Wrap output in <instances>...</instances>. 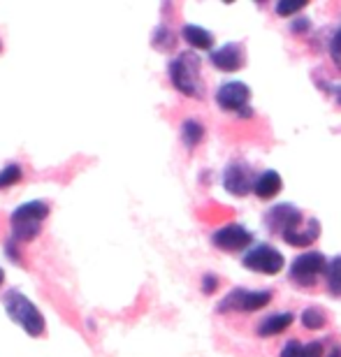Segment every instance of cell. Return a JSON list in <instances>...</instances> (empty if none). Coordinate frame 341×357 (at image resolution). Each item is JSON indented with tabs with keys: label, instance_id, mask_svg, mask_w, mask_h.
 Wrapping results in <instances>:
<instances>
[{
	"label": "cell",
	"instance_id": "1",
	"mask_svg": "<svg viewBox=\"0 0 341 357\" xmlns=\"http://www.w3.org/2000/svg\"><path fill=\"white\" fill-rule=\"evenodd\" d=\"M169 79L174 89L181 91L183 96L200 98L202 96V79H200V59L195 54H179L169 63Z\"/></svg>",
	"mask_w": 341,
	"mask_h": 357
},
{
	"label": "cell",
	"instance_id": "2",
	"mask_svg": "<svg viewBox=\"0 0 341 357\" xmlns=\"http://www.w3.org/2000/svg\"><path fill=\"white\" fill-rule=\"evenodd\" d=\"M5 309L10 313L14 323H19L31 337H40L45 332V318L38 311V306L21 295V292H7L5 295Z\"/></svg>",
	"mask_w": 341,
	"mask_h": 357
},
{
	"label": "cell",
	"instance_id": "3",
	"mask_svg": "<svg viewBox=\"0 0 341 357\" xmlns=\"http://www.w3.org/2000/svg\"><path fill=\"white\" fill-rule=\"evenodd\" d=\"M49 216V206L45 202H26L21 204L17 211L12 213V230L14 237L21 241H28L33 237H38L40 223Z\"/></svg>",
	"mask_w": 341,
	"mask_h": 357
},
{
	"label": "cell",
	"instance_id": "4",
	"mask_svg": "<svg viewBox=\"0 0 341 357\" xmlns=\"http://www.w3.org/2000/svg\"><path fill=\"white\" fill-rule=\"evenodd\" d=\"M328 258L318 251H309L304 255H297L290 265V281L302 288H311L316 285V281L328 271Z\"/></svg>",
	"mask_w": 341,
	"mask_h": 357
},
{
	"label": "cell",
	"instance_id": "5",
	"mask_svg": "<svg viewBox=\"0 0 341 357\" xmlns=\"http://www.w3.org/2000/svg\"><path fill=\"white\" fill-rule=\"evenodd\" d=\"M272 302V292L269 290H246V288H234L232 292L218 302V311H239V313H251L258 311L262 306Z\"/></svg>",
	"mask_w": 341,
	"mask_h": 357
},
{
	"label": "cell",
	"instance_id": "6",
	"mask_svg": "<svg viewBox=\"0 0 341 357\" xmlns=\"http://www.w3.org/2000/svg\"><path fill=\"white\" fill-rule=\"evenodd\" d=\"M302 220H304L302 211L290 202L274 204L265 216V223L269 227V232L279 234V237H288V234L297 232L302 227Z\"/></svg>",
	"mask_w": 341,
	"mask_h": 357
},
{
	"label": "cell",
	"instance_id": "7",
	"mask_svg": "<svg viewBox=\"0 0 341 357\" xmlns=\"http://www.w3.org/2000/svg\"><path fill=\"white\" fill-rule=\"evenodd\" d=\"M241 265L251 271H258V274H279L283 269V255L276 251L274 246L269 244H260L253 246L251 251H246V255L241 258Z\"/></svg>",
	"mask_w": 341,
	"mask_h": 357
},
{
	"label": "cell",
	"instance_id": "8",
	"mask_svg": "<svg viewBox=\"0 0 341 357\" xmlns=\"http://www.w3.org/2000/svg\"><path fill=\"white\" fill-rule=\"evenodd\" d=\"M248 100H251V89L244 82H225L216 91V102L225 112H237L239 116H251L248 109Z\"/></svg>",
	"mask_w": 341,
	"mask_h": 357
},
{
	"label": "cell",
	"instance_id": "9",
	"mask_svg": "<svg viewBox=\"0 0 341 357\" xmlns=\"http://www.w3.org/2000/svg\"><path fill=\"white\" fill-rule=\"evenodd\" d=\"M253 241V234L246 230L241 223H230V225H223L221 230H216L211 234V244L221 251H241L246 248L248 244Z\"/></svg>",
	"mask_w": 341,
	"mask_h": 357
},
{
	"label": "cell",
	"instance_id": "10",
	"mask_svg": "<svg viewBox=\"0 0 341 357\" xmlns=\"http://www.w3.org/2000/svg\"><path fill=\"white\" fill-rule=\"evenodd\" d=\"M253 178H251V169L241 162H232V165L225 167L223 172V188L234 197H244L253 190Z\"/></svg>",
	"mask_w": 341,
	"mask_h": 357
},
{
	"label": "cell",
	"instance_id": "11",
	"mask_svg": "<svg viewBox=\"0 0 341 357\" xmlns=\"http://www.w3.org/2000/svg\"><path fill=\"white\" fill-rule=\"evenodd\" d=\"M211 63L223 73H237L244 66V49H241L239 42H227L221 49L211 52Z\"/></svg>",
	"mask_w": 341,
	"mask_h": 357
},
{
	"label": "cell",
	"instance_id": "12",
	"mask_svg": "<svg viewBox=\"0 0 341 357\" xmlns=\"http://www.w3.org/2000/svg\"><path fill=\"white\" fill-rule=\"evenodd\" d=\"M281 188H283V181L276 169H265L262 174H258V178H255V183H253V192L260 199H269V197L279 195Z\"/></svg>",
	"mask_w": 341,
	"mask_h": 357
},
{
	"label": "cell",
	"instance_id": "13",
	"mask_svg": "<svg viewBox=\"0 0 341 357\" xmlns=\"http://www.w3.org/2000/svg\"><path fill=\"white\" fill-rule=\"evenodd\" d=\"M295 316L290 311H281V313H272V316H267L262 323L258 325V337H276V334H281L283 330H288L290 325H293Z\"/></svg>",
	"mask_w": 341,
	"mask_h": 357
},
{
	"label": "cell",
	"instance_id": "14",
	"mask_svg": "<svg viewBox=\"0 0 341 357\" xmlns=\"http://www.w3.org/2000/svg\"><path fill=\"white\" fill-rule=\"evenodd\" d=\"M321 237V223H318L316 218H311L307 225H302L300 230L288 234V237H283V241L290 246H311L314 241Z\"/></svg>",
	"mask_w": 341,
	"mask_h": 357
},
{
	"label": "cell",
	"instance_id": "15",
	"mask_svg": "<svg viewBox=\"0 0 341 357\" xmlns=\"http://www.w3.org/2000/svg\"><path fill=\"white\" fill-rule=\"evenodd\" d=\"M181 35H183V40L195 49H211V45H214V35H211L209 31H204V28H200V26H195V24L183 26Z\"/></svg>",
	"mask_w": 341,
	"mask_h": 357
},
{
	"label": "cell",
	"instance_id": "16",
	"mask_svg": "<svg viewBox=\"0 0 341 357\" xmlns=\"http://www.w3.org/2000/svg\"><path fill=\"white\" fill-rule=\"evenodd\" d=\"M325 283H328V292L332 297H341V255H337V258H332L328 262Z\"/></svg>",
	"mask_w": 341,
	"mask_h": 357
},
{
	"label": "cell",
	"instance_id": "17",
	"mask_svg": "<svg viewBox=\"0 0 341 357\" xmlns=\"http://www.w3.org/2000/svg\"><path fill=\"white\" fill-rule=\"evenodd\" d=\"M202 137H204V128L197 123V121H183V126H181L183 144H186L188 149H193V146L200 144Z\"/></svg>",
	"mask_w": 341,
	"mask_h": 357
},
{
	"label": "cell",
	"instance_id": "18",
	"mask_svg": "<svg viewBox=\"0 0 341 357\" xmlns=\"http://www.w3.org/2000/svg\"><path fill=\"white\" fill-rule=\"evenodd\" d=\"M325 323H328V318H325V313L321 309H316V306L302 311V325L307 327V330L316 332V330H321V327H325Z\"/></svg>",
	"mask_w": 341,
	"mask_h": 357
},
{
	"label": "cell",
	"instance_id": "19",
	"mask_svg": "<svg viewBox=\"0 0 341 357\" xmlns=\"http://www.w3.org/2000/svg\"><path fill=\"white\" fill-rule=\"evenodd\" d=\"M304 7H307V3H304V0H279L274 10H276V14H279V17H290V14L304 10Z\"/></svg>",
	"mask_w": 341,
	"mask_h": 357
},
{
	"label": "cell",
	"instance_id": "20",
	"mask_svg": "<svg viewBox=\"0 0 341 357\" xmlns=\"http://www.w3.org/2000/svg\"><path fill=\"white\" fill-rule=\"evenodd\" d=\"M21 178V167L19 165H7L3 172H0V190L7 188V185L17 183Z\"/></svg>",
	"mask_w": 341,
	"mask_h": 357
},
{
	"label": "cell",
	"instance_id": "21",
	"mask_svg": "<svg viewBox=\"0 0 341 357\" xmlns=\"http://www.w3.org/2000/svg\"><path fill=\"white\" fill-rule=\"evenodd\" d=\"M330 59L341 70V28L335 31V35H332V40H330Z\"/></svg>",
	"mask_w": 341,
	"mask_h": 357
},
{
	"label": "cell",
	"instance_id": "22",
	"mask_svg": "<svg viewBox=\"0 0 341 357\" xmlns=\"http://www.w3.org/2000/svg\"><path fill=\"white\" fill-rule=\"evenodd\" d=\"M302 357H325V348L321 341H311L302 346Z\"/></svg>",
	"mask_w": 341,
	"mask_h": 357
},
{
	"label": "cell",
	"instance_id": "23",
	"mask_svg": "<svg viewBox=\"0 0 341 357\" xmlns=\"http://www.w3.org/2000/svg\"><path fill=\"white\" fill-rule=\"evenodd\" d=\"M302 346L304 344H300V341H288L279 357H302Z\"/></svg>",
	"mask_w": 341,
	"mask_h": 357
},
{
	"label": "cell",
	"instance_id": "24",
	"mask_svg": "<svg viewBox=\"0 0 341 357\" xmlns=\"http://www.w3.org/2000/svg\"><path fill=\"white\" fill-rule=\"evenodd\" d=\"M216 288H218V278L214 274H207L202 278V292H204V295H211Z\"/></svg>",
	"mask_w": 341,
	"mask_h": 357
},
{
	"label": "cell",
	"instance_id": "25",
	"mask_svg": "<svg viewBox=\"0 0 341 357\" xmlns=\"http://www.w3.org/2000/svg\"><path fill=\"white\" fill-rule=\"evenodd\" d=\"M309 31V19H297L293 24V33H304Z\"/></svg>",
	"mask_w": 341,
	"mask_h": 357
},
{
	"label": "cell",
	"instance_id": "26",
	"mask_svg": "<svg viewBox=\"0 0 341 357\" xmlns=\"http://www.w3.org/2000/svg\"><path fill=\"white\" fill-rule=\"evenodd\" d=\"M325 357H341V346H335Z\"/></svg>",
	"mask_w": 341,
	"mask_h": 357
},
{
	"label": "cell",
	"instance_id": "27",
	"mask_svg": "<svg viewBox=\"0 0 341 357\" xmlns=\"http://www.w3.org/2000/svg\"><path fill=\"white\" fill-rule=\"evenodd\" d=\"M332 93H335V100H337V102L341 105V86H337V89L332 91Z\"/></svg>",
	"mask_w": 341,
	"mask_h": 357
},
{
	"label": "cell",
	"instance_id": "28",
	"mask_svg": "<svg viewBox=\"0 0 341 357\" xmlns=\"http://www.w3.org/2000/svg\"><path fill=\"white\" fill-rule=\"evenodd\" d=\"M3 281H5V271L0 269V285H3Z\"/></svg>",
	"mask_w": 341,
	"mask_h": 357
}]
</instances>
